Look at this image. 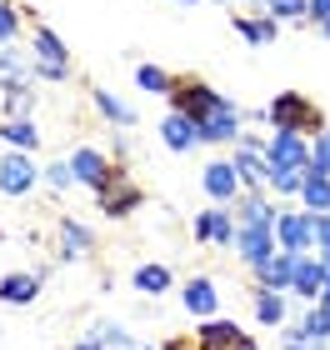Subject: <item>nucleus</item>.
Masks as SVG:
<instances>
[{"label":"nucleus","mask_w":330,"mask_h":350,"mask_svg":"<svg viewBox=\"0 0 330 350\" xmlns=\"http://www.w3.org/2000/svg\"><path fill=\"white\" fill-rule=\"evenodd\" d=\"M265 120H271V131H286V135H320L330 131L325 125V110L310 100L301 90H280L271 105H265Z\"/></svg>","instance_id":"f257e3e1"},{"label":"nucleus","mask_w":330,"mask_h":350,"mask_svg":"<svg viewBox=\"0 0 330 350\" xmlns=\"http://www.w3.org/2000/svg\"><path fill=\"white\" fill-rule=\"evenodd\" d=\"M30 66H36V81H51V85L70 81V51L51 25L30 30Z\"/></svg>","instance_id":"f03ea898"},{"label":"nucleus","mask_w":330,"mask_h":350,"mask_svg":"<svg viewBox=\"0 0 330 350\" xmlns=\"http://www.w3.org/2000/svg\"><path fill=\"white\" fill-rule=\"evenodd\" d=\"M195 135H200V146H240V135H245V110L220 95L210 116L195 120Z\"/></svg>","instance_id":"7ed1b4c3"},{"label":"nucleus","mask_w":330,"mask_h":350,"mask_svg":"<svg viewBox=\"0 0 330 350\" xmlns=\"http://www.w3.org/2000/svg\"><path fill=\"white\" fill-rule=\"evenodd\" d=\"M265 165H271V175H305L310 170V140L271 131L265 135Z\"/></svg>","instance_id":"20e7f679"},{"label":"nucleus","mask_w":330,"mask_h":350,"mask_svg":"<svg viewBox=\"0 0 330 350\" xmlns=\"http://www.w3.org/2000/svg\"><path fill=\"white\" fill-rule=\"evenodd\" d=\"M275 245L286 250V256H310V250H316V215L310 211H286L275 220Z\"/></svg>","instance_id":"39448f33"},{"label":"nucleus","mask_w":330,"mask_h":350,"mask_svg":"<svg viewBox=\"0 0 330 350\" xmlns=\"http://www.w3.org/2000/svg\"><path fill=\"white\" fill-rule=\"evenodd\" d=\"M200 185H206V196L215 205H235L245 196V180H240V170H235L230 155H215V161H206V170H200Z\"/></svg>","instance_id":"423d86ee"},{"label":"nucleus","mask_w":330,"mask_h":350,"mask_svg":"<svg viewBox=\"0 0 330 350\" xmlns=\"http://www.w3.org/2000/svg\"><path fill=\"white\" fill-rule=\"evenodd\" d=\"M220 100V90H210L200 75H180L176 90H170V110H180V116H191V120H206L210 110Z\"/></svg>","instance_id":"0eeeda50"},{"label":"nucleus","mask_w":330,"mask_h":350,"mask_svg":"<svg viewBox=\"0 0 330 350\" xmlns=\"http://www.w3.org/2000/svg\"><path fill=\"white\" fill-rule=\"evenodd\" d=\"M96 200H100V215H110V220H125V215H130L140 200H146V190H140V185L130 180V170L120 165L115 175H110V185L100 190Z\"/></svg>","instance_id":"6e6552de"},{"label":"nucleus","mask_w":330,"mask_h":350,"mask_svg":"<svg viewBox=\"0 0 330 350\" xmlns=\"http://www.w3.org/2000/svg\"><path fill=\"white\" fill-rule=\"evenodd\" d=\"M235 235H240V226H235L230 205H210V211H200V215H195V241H200V245L235 250Z\"/></svg>","instance_id":"1a4fd4ad"},{"label":"nucleus","mask_w":330,"mask_h":350,"mask_svg":"<svg viewBox=\"0 0 330 350\" xmlns=\"http://www.w3.org/2000/svg\"><path fill=\"white\" fill-rule=\"evenodd\" d=\"M195 350H260L256 340L245 336L235 321H206V325H195Z\"/></svg>","instance_id":"9d476101"},{"label":"nucleus","mask_w":330,"mask_h":350,"mask_svg":"<svg viewBox=\"0 0 330 350\" xmlns=\"http://www.w3.org/2000/svg\"><path fill=\"white\" fill-rule=\"evenodd\" d=\"M66 161H70V170H75V180H81V185H90L96 196H100V190L110 185V175L120 170L115 161H105V155H100L96 146H81L75 155H66Z\"/></svg>","instance_id":"9b49d317"},{"label":"nucleus","mask_w":330,"mask_h":350,"mask_svg":"<svg viewBox=\"0 0 330 350\" xmlns=\"http://www.w3.org/2000/svg\"><path fill=\"white\" fill-rule=\"evenodd\" d=\"M40 180V165L30 161L25 150H10V155H0V196H25L30 185Z\"/></svg>","instance_id":"f8f14e48"},{"label":"nucleus","mask_w":330,"mask_h":350,"mask_svg":"<svg viewBox=\"0 0 330 350\" xmlns=\"http://www.w3.org/2000/svg\"><path fill=\"white\" fill-rule=\"evenodd\" d=\"M275 226H240V235H235V256H240L250 270H256L260 260H271L275 256Z\"/></svg>","instance_id":"ddd939ff"},{"label":"nucleus","mask_w":330,"mask_h":350,"mask_svg":"<svg viewBox=\"0 0 330 350\" xmlns=\"http://www.w3.org/2000/svg\"><path fill=\"white\" fill-rule=\"evenodd\" d=\"M325 285H330V265L320 256H301V260H295V295H301V300L316 306V300L325 295Z\"/></svg>","instance_id":"4468645a"},{"label":"nucleus","mask_w":330,"mask_h":350,"mask_svg":"<svg viewBox=\"0 0 330 350\" xmlns=\"http://www.w3.org/2000/svg\"><path fill=\"white\" fill-rule=\"evenodd\" d=\"M20 85H36V66H30V51L20 45H5L0 51V90H20Z\"/></svg>","instance_id":"2eb2a0df"},{"label":"nucleus","mask_w":330,"mask_h":350,"mask_svg":"<svg viewBox=\"0 0 330 350\" xmlns=\"http://www.w3.org/2000/svg\"><path fill=\"white\" fill-rule=\"evenodd\" d=\"M256 285L260 291H295V256L275 250L271 260H260L256 265Z\"/></svg>","instance_id":"dca6fc26"},{"label":"nucleus","mask_w":330,"mask_h":350,"mask_svg":"<svg viewBox=\"0 0 330 350\" xmlns=\"http://www.w3.org/2000/svg\"><path fill=\"white\" fill-rule=\"evenodd\" d=\"M230 215H235V226H275V205L265 200V190H245L240 200L230 205Z\"/></svg>","instance_id":"f3484780"},{"label":"nucleus","mask_w":330,"mask_h":350,"mask_svg":"<svg viewBox=\"0 0 330 350\" xmlns=\"http://www.w3.org/2000/svg\"><path fill=\"white\" fill-rule=\"evenodd\" d=\"M180 300H185V310H191V315H200V321H215L220 291H215V280H210V275H195V280H185Z\"/></svg>","instance_id":"a211bd4d"},{"label":"nucleus","mask_w":330,"mask_h":350,"mask_svg":"<svg viewBox=\"0 0 330 350\" xmlns=\"http://www.w3.org/2000/svg\"><path fill=\"white\" fill-rule=\"evenodd\" d=\"M161 140H165L170 150H195V146H200L195 120L180 116V110H165V116H161Z\"/></svg>","instance_id":"6ab92c4d"},{"label":"nucleus","mask_w":330,"mask_h":350,"mask_svg":"<svg viewBox=\"0 0 330 350\" xmlns=\"http://www.w3.org/2000/svg\"><path fill=\"white\" fill-rule=\"evenodd\" d=\"M90 250H96L90 226H81V220H60V256H66V260H85Z\"/></svg>","instance_id":"aec40b11"},{"label":"nucleus","mask_w":330,"mask_h":350,"mask_svg":"<svg viewBox=\"0 0 330 350\" xmlns=\"http://www.w3.org/2000/svg\"><path fill=\"white\" fill-rule=\"evenodd\" d=\"M235 36L245 45H275L280 21H271V15H235Z\"/></svg>","instance_id":"412c9836"},{"label":"nucleus","mask_w":330,"mask_h":350,"mask_svg":"<svg viewBox=\"0 0 330 350\" xmlns=\"http://www.w3.org/2000/svg\"><path fill=\"white\" fill-rule=\"evenodd\" d=\"M36 295H40V275H30V270H15V275L0 280V300L5 306H30Z\"/></svg>","instance_id":"4be33fe9"},{"label":"nucleus","mask_w":330,"mask_h":350,"mask_svg":"<svg viewBox=\"0 0 330 350\" xmlns=\"http://www.w3.org/2000/svg\"><path fill=\"white\" fill-rule=\"evenodd\" d=\"M0 140H5L10 150H25V155H36V150H40V131H36V120H5V125H0Z\"/></svg>","instance_id":"5701e85b"},{"label":"nucleus","mask_w":330,"mask_h":350,"mask_svg":"<svg viewBox=\"0 0 330 350\" xmlns=\"http://www.w3.org/2000/svg\"><path fill=\"white\" fill-rule=\"evenodd\" d=\"M96 110L110 120V131H125V125H135V110L125 105V100H115V95H110L105 85H96Z\"/></svg>","instance_id":"b1692460"},{"label":"nucleus","mask_w":330,"mask_h":350,"mask_svg":"<svg viewBox=\"0 0 330 350\" xmlns=\"http://www.w3.org/2000/svg\"><path fill=\"white\" fill-rule=\"evenodd\" d=\"M301 200L310 215H330V180L316 170H305V185H301Z\"/></svg>","instance_id":"393cba45"},{"label":"nucleus","mask_w":330,"mask_h":350,"mask_svg":"<svg viewBox=\"0 0 330 350\" xmlns=\"http://www.w3.org/2000/svg\"><path fill=\"white\" fill-rule=\"evenodd\" d=\"M265 15L280 25H305L310 21V0H265Z\"/></svg>","instance_id":"a878e982"},{"label":"nucleus","mask_w":330,"mask_h":350,"mask_svg":"<svg viewBox=\"0 0 330 350\" xmlns=\"http://www.w3.org/2000/svg\"><path fill=\"white\" fill-rule=\"evenodd\" d=\"M256 321L260 325H286V295L280 291H256Z\"/></svg>","instance_id":"bb28decb"},{"label":"nucleus","mask_w":330,"mask_h":350,"mask_svg":"<svg viewBox=\"0 0 330 350\" xmlns=\"http://www.w3.org/2000/svg\"><path fill=\"white\" fill-rule=\"evenodd\" d=\"M135 291L140 295H165L170 291V265H140L135 270Z\"/></svg>","instance_id":"cd10ccee"},{"label":"nucleus","mask_w":330,"mask_h":350,"mask_svg":"<svg viewBox=\"0 0 330 350\" xmlns=\"http://www.w3.org/2000/svg\"><path fill=\"white\" fill-rule=\"evenodd\" d=\"M135 85L146 90V95H170V90H176V75L161 70V66H140L135 70Z\"/></svg>","instance_id":"c85d7f7f"},{"label":"nucleus","mask_w":330,"mask_h":350,"mask_svg":"<svg viewBox=\"0 0 330 350\" xmlns=\"http://www.w3.org/2000/svg\"><path fill=\"white\" fill-rule=\"evenodd\" d=\"M30 110H36V85H20L5 95V120H30Z\"/></svg>","instance_id":"c756f323"},{"label":"nucleus","mask_w":330,"mask_h":350,"mask_svg":"<svg viewBox=\"0 0 330 350\" xmlns=\"http://www.w3.org/2000/svg\"><path fill=\"white\" fill-rule=\"evenodd\" d=\"M301 330H305V336H316V340H330V306L316 300V306L301 315Z\"/></svg>","instance_id":"7c9ffc66"},{"label":"nucleus","mask_w":330,"mask_h":350,"mask_svg":"<svg viewBox=\"0 0 330 350\" xmlns=\"http://www.w3.org/2000/svg\"><path fill=\"white\" fill-rule=\"evenodd\" d=\"M90 340H100L105 350H135V340L125 336V330H120L115 321H100V325H96V336H90Z\"/></svg>","instance_id":"2f4dec72"},{"label":"nucleus","mask_w":330,"mask_h":350,"mask_svg":"<svg viewBox=\"0 0 330 350\" xmlns=\"http://www.w3.org/2000/svg\"><path fill=\"white\" fill-rule=\"evenodd\" d=\"M330 340H316V336H305L301 325H286L280 330V350H325Z\"/></svg>","instance_id":"473e14b6"},{"label":"nucleus","mask_w":330,"mask_h":350,"mask_svg":"<svg viewBox=\"0 0 330 350\" xmlns=\"http://www.w3.org/2000/svg\"><path fill=\"white\" fill-rule=\"evenodd\" d=\"M15 36H20V15H15L10 0H0V51L15 45Z\"/></svg>","instance_id":"72a5a7b5"},{"label":"nucleus","mask_w":330,"mask_h":350,"mask_svg":"<svg viewBox=\"0 0 330 350\" xmlns=\"http://www.w3.org/2000/svg\"><path fill=\"white\" fill-rule=\"evenodd\" d=\"M40 175H45V185H51V190H70V185H75V170H70V161H51Z\"/></svg>","instance_id":"f704fd0d"},{"label":"nucleus","mask_w":330,"mask_h":350,"mask_svg":"<svg viewBox=\"0 0 330 350\" xmlns=\"http://www.w3.org/2000/svg\"><path fill=\"white\" fill-rule=\"evenodd\" d=\"M310 170L330 180V131H320V135H316V146H310Z\"/></svg>","instance_id":"c9c22d12"},{"label":"nucleus","mask_w":330,"mask_h":350,"mask_svg":"<svg viewBox=\"0 0 330 350\" xmlns=\"http://www.w3.org/2000/svg\"><path fill=\"white\" fill-rule=\"evenodd\" d=\"M316 256L330 260V215H316Z\"/></svg>","instance_id":"e433bc0d"},{"label":"nucleus","mask_w":330,"mask_h":350,"mask_svg":"<svg viewBox=\"0 0 330 350\" xmlns=\"http://www.w3.org/2000/svg\"><path fill=\"white\" fill-rule=\"evenodd\" d=\"M310 21H316V25H330V0H310Z\"/></svg>","instance_id":"4c0bfd02"},{"label":"nucleus","mask_w":330,"mask_h":350,"mask_svg":"<svg viewBox=\"0 0 330 350\" xmlns=\"http://www.w3.org/2000/svg\"><path fill=\"white\" fill-rule=\"evenodd\" d=\"M161 350H195V340H165Z\"/></svg>","instance_id":"58836bf2"},{"label":"nucleus","mask_w":330,"mask_h":350,"mask_svg":"<svg viewBox=\"0 0 330 350\" xmlns=\"http://www.w3.org/2000/svg\"><path fill=\"white\" fill-rule=\"evenodd\" d=\"M75 350H105L100 340H81V345H75Z\"/></svg>","instance_id":"ea45409f"},{"label":"nucleus","mask_w":330,"mask_h":350,"mask_svg":"<svg viewBox=\"0 0 330 350\" xmlns=\"http://www.w3.org/2000/svg\"><path fill=\"white\" fill-rule=\"evenodd\" d=\"M320 306H330V285H325V295H320Z\"/></svg>","instance_id":"a19ab883"},{"label":"nucleus","mask_w":330,"mask_h":350,"mask_svg":"<svg viewBox=\"0 0 330 350\" xmlns=\"http://www.w3.org/2000/svg\"><path fill=\"white\" fill-rule=\"evenodd\" d=\"M180 5H200V0H180Z\"/></svg>","instance_id":"79ce46f5"},{"label":"nucleus","mask_w":330,"mask_h":350,"mask_svg":"<svg viewBox=\"0 0 330 350\" xmlns=\"http://www.w3.org/2000/svg\"><path fill=\"white\" fill-rule=\"evenodd\" d=\"M320 30H325V36H330V25H320Z\"/></svg>","instance_id":"37998d69"}]
</instances>
